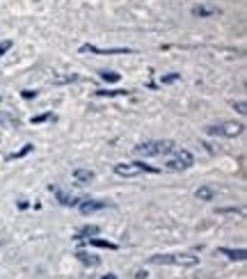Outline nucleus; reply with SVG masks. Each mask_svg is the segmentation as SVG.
<instances>
[{"label": "nucleus", "instance_id": "nucleus-1", "mask_svg": "<svg viewBox=\"0 0 247 279\" xmlns=\"http://www.w3.org/2000/svg\"><path fill=\"white\" fill-rule=\"evenodd\" d=\"M149 263L154 266H179V268H195L199 263V256H192V254H158L151 256Z\"/></svg>", "mask_w": 247, "mask_h": 279}, {"label": "nucleus", "instance_id": "nucleus-2", "mask_svg": "<svg viewBox=\"0 0 247 279\" xmlns=\"http://www.w3.org/2000/svg\"><path fill=\"white\" fill-rule=\"evenodd\" d=\"M174 149V142L172 140H151V142H142V144H137L135 149V156H145V158H149V156H165L170 154V151Z\"/></svg>", "mask_w": 247, "mask_h": 279}, {"label": "nucleus", "instance_id": "nucleus-3", "mask_svg": "<svg viewBox=\"0 0 247 279\" xmlns=\"http://www.w3.org/2000/svg\"><path fill=\"white\" fill-rule=\"evenodd\" d=\"M170 160H167V169H172V172H181V169H188L192 167V163H195V158H192L190 151L186 149H172L170 151Z\"/></svg>", "mask_w": 247, "mask_h": 279}, {"label": "nucleus", "instance_id": "nucleus-4", "mask_svg": "<svg viewBox=\"0 0 247 279\" xmlns=\"http://www.w3.org/2000/svg\"><path fill=\"white\" fill-rule=\"evenodd\" d=\"M245 131L243 124H236V121H222V124L206 126V133L209 135H220V138H238Z\"/></svg>", "mask_w": 247, "mask_h": 279}, {"label": "nucleus", "instance_id": "nucleus-5", "mask_svg": "<svg viewBox=\"0 0 247 279\" xmlns=\"http://www.w3.org/2000/svg\"><path fill=\"white\" fill-rule=\"evenodd\" d=\"M145 172L156 174L158 169L151 167V165H145V163H117L115 165V174L117 176H126V179H131V176H140Z\"/></svg>", "mask_w": 247, "mask_h": 279}, {"label": "nucleus", "instance_id": "nucleus-6", "mask_svg": "<svg viewBox=\"0 0 247 279\" xmlns=\"http://www.w3.org/2000/svg\"><path fill=\"white\" fill-rule=\"evenodd\" d=\"M80 53H96V55H128V53H133L131 48H98V46H92V44H85V46H80Z\"/></svg>", "mask_w": 247, "mask_h": 279}, {"label": "nucleus", "instance_id": "nucleus-7", "mask_svg": "<svg viewBox=\"0 0 247 279\" xmlns=\"http://www.w3.org/2000/svg\"><path fill=\"white\" fill-rule=\"evenodd\" d=\"M108 206V202H96V199H80L78 202V208H80L83 215H92L96 210H103Z\"/></svg>", "mask_w": 247, "mask_h": 279}, {"label": "nucleus", "instance_id": "nucleus-8", "mask_svg": "<svg viewBox=\"0 0 247 279\" xmlns=\"http://www.w3.org/2000/svg\"><path fill=\"white\" fill-rule=\"evenodd\" d=\"M73 179H76V183L85 185V183H90V181L94 179V172H92V169H83V167H78V169H73Z\"/></svg>", "mask_w": 247, "mask_h": 279}, {"label": "nucleus", "instance_id": "nucleus-9", "mask_svg": "<svg viewBox=\"0 0 247 279\" xmlns=\"http://www.w3.org/2000/svg\"><path fill=\"white\" fill-rule=\"evenodd\" d=\"M76 259H78V261H80V263H85V266H90V268H96L98 263H101V259H98V256H94V254L83 252V249H80V252H76Z\"/></svg>", "mask_w": 247, "mask_h": 279}, {"label": "nucleus", "instance_id": "nucleus-10", "mask_svg": "<svg viewBox=\"0 0 247 279\" xmlns=\"http://www.w3.org/2000/svg\"><path fill=\"white\" fill-rule=\"evenodd\" d=\"M98 231H101V229H98L96 224H87V227H83L80 231L76 233V241H87V238H94Z\"/></svg>", "mask_w": 247, "mask_h": 279}, {"label": "nucleus", "instance_id": "nucleus-11", "mask_svg": "<svg viewBox=\"0 0 247 279\" xmlns=\"http://www.w3.org/2000/svg\"><path fill=\"white\" fill-rule=\"evenodd\" d=\"M220 254H224V256H229V259H234V261H245L247 259V252L245 249H229V247H220L217 249Z\"/></svg>", "mask_w": 247, "mask_h": 279}, {"label": "nucleus", "instance_id": "nucleus-12", "mask_svg": "<svg viewBox=\"0 0 247 279\" xmlns=\"http://www.w3.org/2000/svg\"><path fill=\"white\" fill-rule=\"evenodd\" d=\"M213 197H215V190L209 188V185H204V188L197 190V199H201V202H211Z\"/></svg>", "mask_w": 247, "mask_h": 279}, {"label": "nucleus", "instance_id": "nucleus-13", "mask_svg": "<svg viewBox=\"0 0 247 279\" xmlns=\"http://www.w3.org/2000/svg\"><path fill=\"white\" fill-rule=\"evenodd\" d=\"M78 76L76 73H67V76H53V85H64V82H76Z\"/></svg>", "mask_w": 247, "mask_h": 279}, {"label": "nucleus", "instance_id": "nucleus-14", "mask_svg": "<svg viewBox=\"0 0 247 279\" xmlns=\"http://www.w3.org/2000/svg\"><path fill=\"white\" fill-rule=\"evenodd\" d=\"M87 243L94 245V247H103V249H117L115 243H108V241H101V238H87Z\"/></svg>", "mask_w": 247, "mask_h": 279}, {"label": "nucleus", "instance_id": "nucleus-15", "mask_svg": "<svg viewBox=\"0 0 247 279\" xmlns=\"http://www.w3.org/2000/svg\"><path fill=\"white\" fill-rule=\"evenodd\" d=\"M98 76H101V80H106V82H117L121 78L119 73H115V71H101Z\"/></svg>", "mask_w": 247, "mask_h": 279}, {"label": "nucleus", "instance_id": "nucleus-16", "mask_svg": "<svg viewBox=\"0 0 247 279\" xmlns=\"http://www.w3.org/2000/svg\"><path fill=\"white\" fill-rule=\"evenodd\" d=\"M30 151H32V144H26V146H23L21 151H16V154H9V156H7V160H16V158H23V156H28V154H30Z\"/></svg>", "mask_w": 247, "mask_h": 279}, {"label": "nucleus", "instance_id": "nucleus-17", "mask_svg": "<svg viewBox=\"0 0 247 279\" xmlns=\"http://www.w3.org/2000/svg\"><path fill=\"white\" fill-rule=\"evenodd\" d=\"M131 92L126 90H112V92H96V96H128Z\"/></svg>", "mask_w": 247, "mask_h": 279}, {"label": "nucleus", "instance_id": "nucleus-18", "mask_svg": "<svg viewBox=\"0 0 247 279\" xmlns=\"http://www.w3.org/2000/svg\"><path fill=\"white\" fill-rule=\"evenodd\" d=\"M51 119H55V117L51 115V112H46V115H39V117H32V124H44V121H51Z\"/></svg>", "mask_w": 247, "mask_h": 279}, {"label": "nucleus", "instance_id": "nucleus-19", "mask_svg": "<svg viewBox=\"0 0 247 279\" xmlns=\"http://www.w3.org/2000/svg\"><path fill=\"white\" fill-rule=\"evenodd\" d=\"M179 78H181V73H170V76H162L160 82H162V85H170V82H176Z\"/></svg>", "mask_w": 247, "mask_h": 279}, {"label": "nucleus", "instance_id": "nucleus-20", "mask_svg": "<svg viewBox=\"0 0 247 279\" xmlns=\"http://www.w3.org/2000/svg\"><path fill=\"white\" fill-rule=\"evenodd\" d=\"M9 48H12V41H9V39H5V41H0V55H3V53H7Z\"/></svg>", "mask_w": 247, "mask_h": 279}, {"label": "nucleus", "instance_id": "nucleus-21", "mask_svg": "<svg viewBox=\"0 0 247 279\" xmlns=\"http://www.w3.org/2000/svg\"><path fill=\"white\" fill-rule=\"evenodd\" d=\"M5 121H16V124H18V119H16V117H7V115H0V124H5Z\"/></svg>", "mask_w": 247, "mask_h": 279}, {"label": "nucleus", "instance_id": "nucleus-22", "mask_svg": "<svg viewBox=\"0 0 247 279\" xmlns=\"http://www.w3.org/2000/svg\"><path fill=\"white\" fill-rule=\"evenodd\" d=\"M37 96V92H32V90H26L23 92V99H34Z\"/></svg>", "mask_w": 247, "mask_h": 279}, {"label": "nucleus", "instance_id": "nucleus-23", "mask_svg": "<svg viewBox=\"0 0 247 279\" xmlns=\"http://www.w3.org/2000/svg\"><path fill=\"white\" fill-rule=\"evenodd\" d=\"M192 12H195V14H201V16H204V14H211V9H204V7H195V9H192Z\"/></svg>", "mask_w": 247, "mask_h": 279}, {"label": "nucleus", "instance_id": "nucleus-24", "mask_svg": "<svg viewBox=\"0 0 247 279\" xmlns=\"http://www.w3.org/2000/svg\"><path fill=\"white\" fill-rule=\"evenodd\" d=\"M135 279H147V272L145 270H137L135 272Z\"/></svg>", "mask_w": 247, "mask_h": 279}, {"label": "nucleus", "instance_id": "nucleus-25", "mask_svg": "<svg viewBox=\"0 0 247 279\" xmlns=\"http://www.w3.org/2000/svg\"><path fill=\"white\" fill-rule=\"evenodd\" d=\"M238 112H240V115H245V112H247V110H245V103H243V101H240V103H238Z\"/></svg>", "mask_w": 247, "mask_h": 279}, {"label": "nucleus", "instance_id": "nucleus-26", "mask_svg": "<svg viewBox=\"0 0 247 279\" xmlns=\"http://www.w3.org/2000/svg\"><path fill=\"white\" fill-rule=\"evenodd\" d=\"M101 279H117V277H115V275H103Z\"/></svg>", "mask_w": 247, "mask_h": 279}]
</instances>
